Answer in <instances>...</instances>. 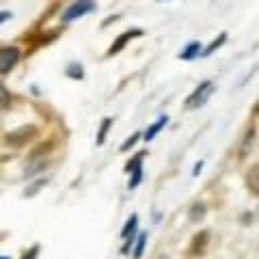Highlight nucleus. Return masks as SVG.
I'll use <instances>...</instances> for the list:
<instances>
[{
    "mask_svg": "<svg viewBox=\"0 0 259 259\" xmlns=\"http://www.w3.org/2000/svg\"><path fill=\"white\" fill-rule=\"evenodd\" d=\"M93 9H95V0H78V3L69 5L67 9L63 11L61 20H63L65 24H67V22H74V20H78V18H82V15L91 13Z\"/></svg>",
    "mask_w": 259,
    "mask_h": 259,
    "instance_id": "1",
    "label": "nucleus"
},
{
    "mask_svg": "<svg viewBox=\"0 0 259 259\" xmlns=\"http://www.w3.org/2000/svg\"><path fill=\"white\" fill-rule=\"evenodd\" d=\"M214 91V82H201L194 91L188 95V100H186V108H199V106H203V104L209 100V95H212Z\"/></svg>",
    "mask_w": 259,
    "mask_h": 259,
    "instance_id": "2",
    "label": "nucleus"
},
{
    "mask_svg": "<svg viewBox=\"0 0 259 259\" xmlns=\"http://www.w3.org/2000/svg\"><path fill=\"white\" fill-rule=\"evenodd\" d=\"M35 136H37L35 125H24V127L13 130L9 134H5V141L9 145H13V147H22V145H26L30 139H35Z\"/></svg>",
    "mask_w": 259,
    "mask_h": 259,
    "instance_id": "3",
    "label": "nucleus"
},
{
    "mask_svg": "<svg viewBox=\"0 0 259 259\" xmlns=\"http://www.w3.org/2000/svg\"><path fill=\"white\" fill-rule=\"evenodd\" d=\"M18 61H20V50L15 46L0 48V74H9L18 65Z\"/></svg>",
    "mask_w": 259,
    "mask_h": 259,
    "instance_id": "4",
    "label": "nucleus"
},
{
    "mask_svg": "<svg viewBox=\"0 0 259 259\" xmlns=\"http://www.w3.org/2000/svg\"><path fill=\"white\" fill-rule=\"evenodd\" d=\"M141 35H143L141 30H127V32H123V35H119V37H117V41H115V46H112L110 50H108V56H112V54H119V52H121V50H123V48L127 46L130 39L141 37Z\"/></svg>",
    "mask_w": 259,
    "mask_h": 259,
    "instance_id": "5",
    "label": "nucleus"
},
{
    "mask_svg": "<svg viewBox=\"0 0 259 259\" xmlns=\"http://www.w3.org/2000/svg\"><path fill=\"white\" fill-rule=\"evenodd\" d=\"M207 240H209L207 231H201L199 236L192 240V244H190V253H192V255H199V253H203V248H205V244H207Z\"/></svg>",
    "mask_w": 259,
    "mask_h": 259,
    "instance_id": "6",
    "label": "nucleus"
},
{
    "mask_svg": "<svg viewBox=\"0 0 259 259\" xmlns=\"http://www.w3.org/2000/svg\"><path fill=\"white\" fill-rule=\"evenodd\" d=\"M166 123H168V117H160V119L156 121V123H153V125H149V127H147V132L143 134V136H145V141H153V139H156V134H158L160 130L164 127Z\"/></svg>",
    "mask_w": 259,
    "mask_h": 259,
    "instance_id": "7",
    "label": "nucleus"
},
{
    "mask_svg": "<svg viewBox=\"0 0 259 259\" xmlns=\"http://www.w3.org/2000/svg\"><path fill=\"white\" fill-rule=\"evenodd\" d=\"M201 52V44L199 41H192V44H188V48H186V50H182V61H192L194 56H197Z\"/></svg>",
    "mask_w": 259,
    "mask_h": 259,
    "instance_id": "8",
    "label": "nucleus"
},
{
    "mask_svg": "<svg viewBox=\"0 0 259 259\" xmlns=\"http://www.w3.org/2000/svg\"><path fill=\"white\" fill-rule=\"evenodd\" d=\"M67 76H69L71 80H82V78H84V67H82L80 63H69Z\"/></svg>",
    "mask_w": 259,
    "mask_h": 259,
    "instance_id": "9",
    "label": "nucleus"
},
{
    "mask_svg": "<svg viewBox=\"0 0 259 259\" xmlns=\"http://www.w3.org/2000/svg\"><path fill=\"white\" fill-rule=\"evenodd\" d=\"M136 225H139V218L136 216H130V221L125 223L123 227V231H121V238H134V231H136Z\"/></svg>",
    "mask_w": 259,
    "mask_h": 259,
    "instance_id": "10",
    "label": "nucleus"
},
{
    "mask_svg": "<svg viewBox=\"0 0 259 259\" xmlns=\"http://www.w3.org/2000/svg\"><path fill=\"white\" fill-rule=\"evenodd\" d=\"M112 125V119H104L102 125H100V134H97V145H104V141H106V134H108V127Z\"/></svg>",
    "mask_w": 259,
    "mask_h": 259,
    "instance_id": "11",
    "label": "nucleus"
},
{
    "mask_svg": "<svg viewBox=\"0 0 259 259\" xmlns=\"http://www.w3.org/2000/svg\"><path fill=\"white\" fill-rule=\"evenodd\" d=\"M143 158H145V151L136 153V156H134L132 160H130L127 164H125V173H134L136 168H141V160H143Z\"/></svg>",
    "mask_w": 259,
    "mask_h": 259,
    "instance_id": "12",
    "label": "nucleus"
},
{
    "mask_svg": "<svg viewBox=\"0 0 259 259\" xmlns=\"http://www.w3.org/2000/svg\"><path fill=\"white\" fill-rule=\"evenodd\" d=\"M205 216V205L203 203H194L190 207V221H201Z\"/></svg>",
    "mask_w": 259,
    "mask_h": 259,
    "instance_id": "13",
    "label": "nucleus"
},
{
    "mask_svg": "<svg viewBox=\"0 0 259 259\" xmlns=\"http://www.w3.org/2000/svg\"><path fill=\"white\" fill-rule=\"evenodd\" d=\"M11 104V93H9V89L0 84V110H5L7 106Z\"/></svg>",
    "mask_w": 259,
    "mask_h": 259,
    "instance_id": "14",
    "label": "nucleus"
},
{
    "mask_svg": "<svg viewBox=\"0 0 259 259\" xmlns=\"http://www.w3.org/2000/svg\"><path fill=\"white\" fill-rule=\"evenodd\" d=\"M145 242H147V233H141V236H139V242H136V248H134V257H136V259H141V257H143Z\"/></svg>",
    "mask_w": 259,
    "mask_h": 259,
    "instance_id": "15",
    "label": "nucleus"
},
{
    "mask_svg": "<svg viewBox=\"0 0 259 259\" xmlns=\"http://www.w3.org/2000/svg\"><path fill=\"white\" fill-rule=\"evenodd\" d=\"M141 177H143V168H136L132 173V180H130V188H136L141 184Z\"/></svg>",
    "mask_w": 259,
    "mask_h": 259,
    "instance_id": "16",
    "label": "nucleus"
},
{
    "mask_svg": "<svg viewBox=\"0 0 259 259\" xmlns=\"http://www.w3.org/2000/svg\"><path fill=\"white\" fill-rule=\"evenodd\" d=\"M44 186H46V180H37V182L26 190V197H32V194H37V190H39V188H44Z\"/></svg>",
    "mask_w": 259,
    "mask_h": 259,
    "instance_id": "17",
    "label": "nucleus"
},
{
    "mask_svg": "<svg viewBox=\"0 0 259 259\" xmlns=\"http://www.w3.org/2000/svg\"><path fill=\"white\" fill-rule=\"evenodd\" d=\"M225 39H227V35H225V32H221V35H218V39H216V41H214V44H212V46H209L207 50H205V54H212V52L216 50L218 46H223V41H225Z\"/></svg>",
    "mask_w": 259,
    "mask_h": 259,
    "instance_id": "18",
    "label": "nucleus"
},
{
    "mask_svg": "<svg viewBox=\"0 0 259 259\" xmlns=\"http://www.w3.org/2000/svg\"><path fill=\"white\" fill-rule=\"evenodd\" d=\"M139 139H141V134H139V132H136V134H132V136H130V139H127L123 145H121V151H127V149L132 147V145H134L136 141H139Z\"/></svg>",
    "mask_w": 259,
    "mask_h": 259,
    "instance_id": "19",
    "label": "nucleus"
},
{
    "mask_svg": "<svg viewBox=\"0 0 259 259\" xmlns=\"http://www.w3.org/2000/svg\"><path fill=\"white\" fill-rule=\"evenodd\" d=\"M37 255H39V246L35 244V246H32V248L28 250V253H26V255H24V257H22V259H37Z\"/></svg>",
    "mask_w": 259,
    "mask_h": 259,
    "instance_id": "20",
    "label": "nucleus"
},
{
    "mask_svg": "<svg viewBox=\"0 0 259 259\" xmlns=\"http://www.w3.org/2000/svg\"><path fill=\"white\" fill-rule=\"evenodd\" d=\"M41 168H46V162H37V164H35V166H32V168H28V171H26V175H32V173L41 171Z\"/></svg>",
    "mask_w": 259,
    "mask_h": 259,
    "instance_id": "21",
    "label": "nucleus"
},
{
    "mask_svg": "<svg viewBox=\"0 0 259 259\" xmlns=\"http://www.w3.org/2000/svg\"><path fill=\"white\" fill-rule=\"evenodd\" d=\"M257 173H259V168L255 166V168H253V192H255V194H257ZM248 182H250V180H248Z\"/></svg>",
    "mask_w": 259,
    "mask_h": 259,
    "instance_id": "22",
    "label": "nucleus"
},
{
    "mask_svg": "<svg viewBox=\"0 0 259 259\" xmlns=\"http://www.w3.org/2000/svg\"><path fill=\"white\" fill-rule=\"evenodd\" d=\"M9 18H11V13L9 11H3V13H0V24H3L5 20H9Z\"/></svg>",
    "mask_w": 259,
    "mask_h": 259,
    "instance_id": "23",
    "label": "nucleus"
},
{
    "mask_svg": "<svg viewBox=\"0 0 259 259\" xmlns=\"http://www.w3.org/2000/svg\"><path fill=\"white\" fill-rule=\"evenodd\" d=\"M201 168H203V162H199V164L194 166V175H199V173H201Z\"/></svg>",
    "mask_w": 259,
    "mask_h": 259,
    "instance_id": "24",
    "label": "nucleus"
},
{
    "mask_svg": "<svg viewBox=\"0 0 259 259\" xmlns=\"http://www.w3.org/2000/svg\"><path fill=\"white\" fill-rule=\"evenodd\" d=\"M0 259H9V257H0Z\"/></svg>",
    "mask_w": 259,
    "mask_h": 259,
    "instance_id": "25",
    "label": "nucleus"
},
{
    "mask_svg": "<svg viewBox=\"0 0 259 259\" xmlns=\"http://www.w3.org/2000/svg\"><path fill=\"white\" fill-rule=\"evenodd\" d=\"M160 259H166V257H160Z\"/></svg>",
    "mask_w": 259,
    "mask_h": 259,
    "instance_id": "26",
    "label": "nucleus"
}]
</instances>
